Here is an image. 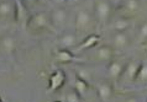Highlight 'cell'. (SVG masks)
Here are the masks:
<instances>
[{"instance_id": "obj_1", "label": "cell", "mask_w": 147, "mask_h": 102, "mask_svg": "<svg viewBox=\"0 0 147 102\" xmlns=\"http://www.w3.org/2000/svg\"><path fill=\"white\" fill-rule=\"evenodd\" d=\"M26 28H28V30L31 32H34V33H38V32H43V31L53 32V33L57 32L51 23L50 14L45 13V11H40V13L31 15L27 21Z\"/></svg>"}, {"instance_id": "obj_2", "label": "cell", "mask_w": 147, "mask_h": 102, "mask_svg": "<svg viewBox=\"0 0 147 102\" xmlns=\"http://www.w3.org/2000/svg\"><path fill=\"white\" fill-rule=\"evenodd\" d=\"M113 4L110 0H94L93 3V17L98 25H108L113 19Z\"/></svg>"}, {"instance_id": "obj_3", "label": "cell", "mask_w": 147, "mask_h": 102, "mask_svg": "<svg viewBox=\"0 0 147 102\" xmlns=\"http://www.w3.org/2000/svg\"><path fill=\"white\" fill-rule=\"evenodd\" d=\"M95 25V20L93 17V14L87 9H79L76 13L74 19V28L76 33L78 36L82 35H90L89 32L93 30V26Z\"/></svg>"}, {"instance_id": "obj_4", "label": "cell", "mask_w": 147, "mask_h": 102, "mask_svg": "<svg viewBox=\"0 0 147 102\" xmlns=\"http://www.w3.org/2000/svg\"><path fill=\"white\" fill-rule=\"evenodd\" d=\"M90 55V59L94 62H101V63H110L115 58L116 51L113 47H110L109 44H104V46H99L92 48V49L87 51Z\"/></svg>"}, {"instance_id": "obj_5", "label": "cell", "mask_w": 147, "mask_h": 102, "mask_svg": "<svg viewBox=\"0 0 147 102\" xmlns=\"http://www.w3.org/2000/svg\"><path fill=\"white\" fill-rule=\"evenodd\" d=\"M131 43L130 36L127 31H114L111 32L109 39V46L113 47L115 51H122L125 48H127Z\"/></svg>"}, {"instance_id": "obj_6", "label": "cell", "mask_w": 147, "mask_h": 102, "mask_svg": "<svg viewBox=\"0 0 147 102\" xmlns=\"http://www.w3.org/2000/svg\"><path fill=\"white\" fill-rule=\"evenodd\" d=\"M48 14H50L51 23L56 31L63 28V26L66 25L68 20V10L66 6H56Z\"/></svg>"}, {"instance_id": "obj_7", "label": "cell", "mask_w": 147, "mask_h": 102, "mask_svg": "<svg viewBox=\"0 0 147 102\" xmlns=\"http://www.w3.org/2000/svg\"><path fill=\"white\" fill-rule=\"evenodd\" d=\"M95 90L98 97L103 102H108L114 95L115 84L111 80H99L95 83Z\"/></svg>"}, {"instance_id": "obj_8", "label": "cell", "mask_w": 147, "mask_h": 102, "mask_svg": "<svg viewBox=\"0 0 147 102\" xmlns=\"http://www.w3.org/2000/svg\"><path fill=\"white\" fill-rule=\"evenodd\" d=\"M18 49V41L13 35L6 33L0 37V55L11 57Z\"/></svg>"}, {"instance_id": "obj_9", "label": "cell", "mask_w": 147, "mask_h": 102, "mask_svg": "<svg viewBox=\"0 0 147 102\" xmlns=\"http://www.w3.org/2000/svg\"><path fill=\"white\" fill-rule=\"evenodd\" d=\"M80 41L78 39V35L76 32H64L57 39L58 49H74Z\"/></svg>"}, {"instance_id": "obj_10", "label": "cell", "mask_w": 147, "mask_h": 102, "mask_svg": "<svg viewBox=\"0 0 147 102\" xmlns=\"http://www.w3.org/2000/svg\"><path fill=\"white\" fill-rule=\"evenodd\" d=\"M100 42H101V37L99 35L90 33L80 41L78 43V46L73 49V53H74V54H78V53H82V52H87L89 49H92V48L96 47L98 44H100Z\"/></svg>"}, {"instance_id": "obj_11", "label": "cell", "mask_w": 147, "mask_h": 102, "mask_svg": "<svg viewBox=\"0 0 147 102\" xmlns=\"http://www.w3.org/2000/svg\"><path fill=\"white\" fill-rule=\"evenodd\" d=\"M134 25V19L127 16H117L115 19H111L108 23V28L111 32L114 31H129Z\"/></svg>"}, {"instance_id": "obj_12", "label": "cell", "mask_w": 147, "mask_h": 102, "mask_svg": "<svg viewBox=\"0 0 147 102\" xmlns=\"http://www.w3.org/2000/svg\"><path fill=\"white\" fill-rule=\"evenodd\" d=\"M125 65H126V63L124 62V60L116 59V58H114L111 62L109 63L107 71H108L109 79L111 80L114 84H116L117 81L120 80L121 74H122V71H124V69H125Z\"/></svg>"}, {"instance_id": "obj_13", "label": "cell", "mask_w": 147, "mask_h": 102, "mask_svg": "<svg viewBox=\"0 0 147 102\" xmlns=\"http://www.w3.org/2000/svg\"><path fill=\"white\" fill-rule=\"evenodd\" d=\"M140 65H141V62L137 59L127 62L125 65V69H124V71H122L120 79H122L125 83H134V81L136 80V75H137L138 69H140Z\"/></svg>"}, {"instance_id": "obj_14", "label": "cell", "mask_w": 147, "mask_h": 102, "mask_svg": "<svg viewBox=\"0 0 147 102\" xmlns=\"http://www.w3.org/2000/svg\"><path fill=\"white\" fill-rule=\"evenodd\" d=\"M120 11L122 16L132 17L141 10L140 0H120Z\"/></svg>"}, {"instance_id": "obj_15", "label": "cell", "mask_w": 147, "mask_h": 102, "mask_svg": "<svg viewBox=\"0 0 147 102\" xmlns=\"http://www.w3.org/2000/svg\"><path fill=\"white\" fill-rule=\"evenodd\" d=\"M55 59L59 64H71V63H82L84 59L77 57L72 51L69 49H57L55 52Z\"/></svg>"}, {"instance_id": "obj_16", "label": "cell", "mask_w": 147, "mask_h": 102, "mask_svg": "<svg viewBox=\"0 0 147 102\" xmlns=\"http://www.w3.org/2000/svg\"><path fill=\"white\" fill-rule=\"evenodd\" d=\"M66 73H64L62 69H57L50 76V80H48V91H58L59 89L63 87L64 83H66Z\"/></svg>"}, {"instance_id": "obj_17", "label": "cell", "mask_w": 147, "mask_h": 102, "mask_svg": "<svg viewBox=\"0 0 147 102\" xmlns=\"http://www.w3.org/2000/svg\"><path fill=\"white\" fill-rule=\"evenodd\" d=\"M15 1V21L21 26L27 25V21L30 19V14H28V10L24 3V0H14Z\"/></svg>"}, {"instance_id": "obj_18", "label": "cell", "mask_w": 147, "mask_h": 102, "mask_svg": "<svg viewBox=\"0 0 147 102\" xmlns=\"http://www.w3.org/2000/svg\"><path fill=\"white\" fill-rule=\"evenodd\" d=\"M0 19L15 21V1L14 0H0Z\"/></svg>"}, {"instance_id": "obj_19", "label": "cell", "mask_w": 147, "mask_h": 102, "mask_svg": "<svg viewBox=\"0 0 147 102\" xmlns=\"http://www.w3.org/2000/svg\"><path fill=\"white\" fill-rule=\"evenodd\" d=\"M73 89H74L76 92L83 99L84 95L88 92V90H89V84L87 83V81H84L83 79H80V77L76 76L74 84H73Z\"/></svg>"}, {"instance_id": "obj_20", "label": "cell", "mask_w": 147, "mask_h": 102, "mask_svg": "<svg viewBox=\"0 0 147 102\" xmlns=\"http://www.w3.org/2000/svg\"><path fill=\"white\" fill-rule=\"evenodd\" d=\"M135 81H137V83H147V60L141 62L140 69L137 71L136 80Z\"/></svg>"}, {"instance_id": "obj_21", "label": "cell", "mask_w": 147, "mask_h": 102, "mask_svg": "<svg viewBox=\"0 0 147 102\" xmlns=\"http://www.w3.org/2000/svg\"><path fill=\"white\" fill-rule=\"evenodd\" d=\"M76 76L80 77V79H83L84 81H87L89 84L92 81V73L89 70L88 68L85 67H80V68H77L76 69Z\"/></svg>"}, {"instance_id": "obj_22", "label": "cell", "mask_w": 147, "mask_h": 102, "mask_svg": "<svg viewBox=\"0 0 147 102\" xmlns=\"http://www.w3.org/2000/svg\"><path fill=\"white\" fill-rule=\"evenodd\" d=\"M137 42L145 46L147 43V21L144 22L142 25L138 28V32H137Z\"/></svg>"}, {"instance_id": "obj_23", "label": "cell", "mask_w": 147, "mask_h": 102, "mask_svg": "<svg viewBox=\"0 0 147 102\" xmlns=\"http://www.w3.org/2000/svg\"><path fill=\"white\" fill-rule=\"evenodd\" d=\"M82 97L76 92L74 89L69 90V91L66 93V102H80Z\"/></svg>"}, {"instance_id": "obj_24", "label": "cell", "mask_w": 147, "mask_h": 102, "mask_svg": "<svg viewBox=\"0 0 147 102\" xmlns=\"http://www.w3.org/2000/svg\"><path fill=\"white\" fill-rule=\"evenodd\" d=\"M50 3H51L55 7H56V6H64V5L67 4V0H50Z\"/></svg>"}, {"instance_id": "obj_25", "label": "cell", "mask_w": 147, "mask_h": 102, "mask_svg": "<svg viewBox=\"0 0 147 102\" xmlns=\"http://www.w3.org/2000/svg\"><path fill=\"white\" fill-rule=\"evenodd\" d=\"M83 0H67V5H78Z\"/></svg>"}, {"instance_id": "obj_26", "label": "cell", "mask_w": 147, "mask_h": 102, "mask_svg": "<svg viewBox=\"0 0 147 102\" xmlns=\"http://www.w3.org/2000/svg\"><path fill=\"white\" fill-rule=\"evenodd\" d=\"M125 102H138V99L136 96H130V97H127V99L125 100Z\"/></svg>"}, {"instance_id": "obj_27", "label": "cell", "mask_w": 147, "mask_h": 102, "mask_svg": "<svg viewBox=\"0 0 147 102\" xmlns=\"http://www.w3.org/2000/svg\"><path fill=\"white\" fill-rule=\"evenodd\" d=\"M37 1L42 3V4H46V3H50V0H37Z\"/></svg>"}, {"instance_id": "obj_28", "label": "cell", "mask_w": 147, "mask_h": 102, "mask_svg": "<svg viewBox=\"0 0 147 102\" xmlns=\"http://www.w3.org/2000/svg\"><path fill=\"white\" fill-rule=\"evenodd\" d=\"M27 1H30V3H32V1H37V0H27Z\"/></svg>"}, {"instance_id": "obj_29", "label": "cell", "mask_w": 147, "mask_h": 102, "mask_svg": "<svg viewBox=\"0 0 147 102\" xmlns=\"http://www.w3.org/2000/svg\"><path fill=\"white\" fill-rule=\"evenodd\" d=\"M0 102H4V101H3V99H1V96H0Z\"/></svg>"}, {"instance_id": "obj_30", "label": "cell", "mask_w": 147, "mask_h": 102, "mask_svg": "<svg viewBox=\"0 0 147 102\" xmlns=\"http://www.w3.org/2000/svg\"><path fill=\"white\" fill-rule=\"evenodd\" d=\"M55 102H62V101H55Z\"/></svg>"}, {"instance_id": "obj_31", "label": "cell", "mask_w": 147, "mask_h": 102, "mask_svg": "<svg viewBox=\"0 0 147 102\" xmlns=\"http://www.w3.org/2000/svg\"><path fill=\"white\" fill-rule=\"evenodd\" d=\"M144 47H147V43H146V44H145V46H144Z\"/></svg>"}, {"instance_id": "obj_32", "label": "cell", "mask_w": 147, "mask_h": 102, "mask_svg": "<svg viewBox=\"0 0 147 102\" xmlns=\"http://www.w3.org/2000/svg\"><path fill=\"white\" fill-rule=\"evenodd\" d=\"M146 102H147V101H146Z\"/></svg>"}]
</instances>
